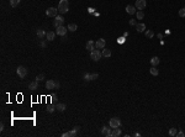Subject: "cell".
Returning a JSON list of instances; mask_svg holds the SVG:
<instances>
[{
  "label": "cell",
  "mask_w": 185,
  "mask_h": 137,
  "mask_svg": "<svg viewBox=\"0 0 185 137\" xmlns=\"http://www.w3.org/2000/svg\"><path fill=\"white\" fill-rule=\"evenodd\" d=\"M68 6H69V2H68V0H61L59 1V4H58V11L61 12V14H66L69 9H68Z\"/></svg>",
  "instance_id": "1"
},
{
  "label": "cell",
  "mask_w": 185,
  "mask_h": 137,
  "mask_svg": "<svg viewBox=\"0 0 185 137\" xmlns=\"http://www.w3.org/2000/svg\"><path fill=\"white\" fill-rule=\"evenodd\" d=\"M101 57H103V53L99 51V49H94V51H91L90 52V58L93 59V61H100L101 59Z\"/></svg>",
  "instance_id": "2"
},
{
  "label": "cell",
  "mask_w": 185,
  "mask_h": 137,
  "mask_svg": "<svg viewBox=\"0 0 185 137\" xmlns=\"http://www.w3.org/2000/svg\"><path fill=\"white\" fill-rule=\"evenodd\" d=\"M16 73H17V75L20 78H25L27 75V69L25 68L24 66H20V67H17V69H16Z\"/></svg>",
  "instance_id": "3"
},
{
  "label": "cell",
  "mask_w": 185,
  "mask_h": 137,
  "mask_svg": "<svg viewBox=\"0 0 185 137\" xmlns=\"http://www.w3.org/2000/svg\"><path fill=\"white\" fill-rule=\"evenodd\" d=\"M57 12H59L56 7H48L47 10H46V15L48 16V17H56L57 16Z\"/></svg>",
  "instance_id": "4"
},
{
  "label": "cell",
  "mask_w": 185,
  "mask_h": 137,
  "mask_svg": "<svg viewBox=\"0 0 185 137\" xmlns=\"http://www.w3.org/2000/svg\"><path fill=\"white\" fill-rule=\"evenodd\" d=\"M109 125H110L112 129H115V127H120V126H121V121H120L118 117H112V119H110Z\"/></svg>",
  "instance_id": "5"
},
{
  "label": "cell",
  "mask_w": 185,
  "mask_h": 137,
  "mask_svg": "<svg viewBox=\"0 0 185 137\" xmlns=\"http://www.w3.org/2000/svg\"><path fill=\"white\" fill-rule=\"evenodd\" d=\"M78 131H79V127L76 126V127H74L73 130H71V131H68V132L62 134V136H63V137H74V136H76Z\"/></svg>",
  "instance_id": "6"
},
{
  "label": "cell",
  "mask_w": 185,
  "mask_h": 137,
  "mask_svg": "<svg viewBox=\"0 0 185 137\" xmlns=\"http://www.w3.org/2000/svg\"><path fill=\"white\" fill-rule=\"evenodd\" d=\"M46 89H48V90L57 89V82H54V80H52V79L47 80V83H46Z\"/></svg>",
  "instance_id": "7"
},
{
  "label": "cell",
  "mask_w": 185,
  "mask_h": 137,
  "mask_svg": "<svg viewBox=\"0 0 185 137\" xmlns=\"http://www.w3.org/2000/svg\"><path fill=\"white\" fill-rule=\"evenodd\" d=\"M63 24H64V17H63V16H56L53 25H54L56 27H59V26H63Z\"/></svg>",
  "instance_id": "8"
},
{
  "label": "cell",
  "mask_w": 185,
  "mask_h": 137,
  "mask_svg": "<svg viewBox=\"0 0 185 137\" xmlns=\"http://www.w3.org/2000/svg\"><path fill=\"white\" fill-rule=\"evenodd\" d=\"M95 48L96 49H104L105 48V40L104 38H99L95 42Z\"/></svg>",
  "instance_id": "9"
},
{
  "label": "cell",
  "mask_w": 185,
  "mask_h": 137,
  "mask_svg": "<svg viewBox=\"0 0 185 137\" xmlns=\"http://www.w3.org/2000/svg\"><path fill=\"white\" fill-rule=\"evenodd\" d=\"M146 5H147L146 0H136V9L143 10V9H146Z\"/></svg>",
  "instance_id": "10"
},
{
  "label": "cell",
  "mask_w": 185,
  "mask_h": 137,
  "mask_svg": "<svg viewBox=\"0 0 185 137\" xmlns=\"http://www.w3.org/2000/svg\"><path fill=\"white\" fill-rule=\"evenodd\" d=\"M85 48H86L88 51H90V52H91V51H94V49H96V48H95V42H94V41H91V40H90V41H88V42H86Z\"/></svg>",
  "instance_id": "11"
},
{
  "label": "cell",
  "mask_w": 185,
  "mask_h": 137,
  "mask_svg": "<svg viewBox=\"0 0 185 137\" xmlns=\"http://www.w3.org/2000/svg\"><path fill=\"white\" fill-rule=\"evenodd\" d=\"M111 127L110 125H109V127L108 126H104L103 127V130H101V134L104 135V136H111Z\"/></svg>",
  "instance_id": "12"
},
{
  "label": "cell",
  "mask_w": 185,
  "mask_h": 137,
  "mask_svg": "<svg viewBox=\"0 0 185 137\" xmlns=\"http://www.w3.org/2000/svg\"><path fill=\"white\" fill-rule=\"evenodd\" d=\"M56 34L58 35V36H64V35L67 34V29H66L64 26H59V27H57Z\"/></svg>",
  "instance_id": "13"
},
{
  "label": "cell",
  "mask_w": 185,
  "mask_h": 137,
  "mask_svg": "<svg viewBox=\"0 0 185 137\" xmlns=\"http://www.w3.org/2000/svg\"><path fill=\"white\" fill-rule=\"evenodd\" d=\"M126 12H127V14H130V15H133V14H136V6L127 5V6H126Z\"/></svg>",
  "instance_id": "14"
},
{
  "label": "cell",
  "mask_w": 185,
  "mask_h": 137,
  "mask_svg": "<svg viewBox=\"0 0 185 137\" xmlns=\"http://www.w3.org/2000/svg\"><path fill=\"white\" fill-rule=\"evenodd\" d=\"M136 30H137V32H143V31H146V25L145 24H136Z\"/></svg>",
  "instance_id": "15"
},
{
  "label": "cell",
  "mask_w": 185,
  "mask_h": 137,
  "mask_svg": "<svg viewBox=\"0 0 185 137\" xmlns=\"http://www.w3.org/2000/svg\"><path fill=\"white\" fill-rule=\"evenodd\" d=\"M29 89H30V90H36V89H38V82H37V80L31 82V83L29 84Z\"/></svg>",
  "instance_id": "16"
},
{
  "label": "cell",
  "mask_w": 185,
  "mask_h": 137,
  "mask_svg": "<svg viewBox=\"0 0 185 137\" xmlns=\"http://www.w3.org/2000/svg\"><path fill=\"white\" fill-rule=\"evenodd\" d=\"M56 109H57V111H59V112H63V111H64V110L67 109V106H66V104L59 103V104H57Z\"/></svg>",
  "instance_id": "17"
},
{
  "label": "cell",
  "mask_w": 185,
  "mask_h": 137,
  "mask_svg": "<svg viewBox=\"0 0 185 137\" xmlns=\"http://www.w3.org/2000/svg\"><path fill=\"white\" fill-rule=\"evenodd\" d=\"M46 37H47V41H53V40H54V37H56V32L49 31V32H47V34H46Z\"/></svg>",
  "instance_id": "18"
},
{
  "label": "cell",
  "mask_w": 185,
  "mask_h": 137,
  "mask_svg": "<svg viewBox=\"0 0 185 137\" xmlns=\"http://www.w3.org/2000/svg\"><path fill=\"white\" fill-rule=\"evenodd\" d=\"M120 135H121V129L120 127H115L113 131L111 132V136H113V137H118Z\"/></svg>",
  "instance_id": "19"
},
{
  "label": "cell",
  "mask_w": 185,
  "mask_h": 137,
  "mask_svg": "<svg viewBox=\"0 0 185 137\" xmlns=\"http://www.w3.org/2000/svg\"><path fill=\"white\" fill-rule=\"evenodd\" d=\"M159 62H160V61H159V58H158V57H153V58L150 59V63H152V66H153V67H157V66L159 64Z\"/></svg>",
  "instance_id": "20"
},
{
  "label": "cell",
  "mask_w": 185,
  "mask_h": 137,
  "mask_svg": "<svg viewBox=\"0 0 185 137\" xmlns=\"http://www.w3.org/2000/svg\"><path fill=\"white\" fill-rule=\"evenodd\" d=\"M68 30L72 31V32L76 31V30H78V25H76V24H69V25H68Z\"/></svg>",
  "instance_id": "21"
},
{
  "label": "cell",
  "mask_w": 185,
  "mask_h": 137,
  "mask_svg": "<svg viewBox=\"0 0 185 137\" xmlns=\"http://www.w3.org/2000/svg\"><path fill=\"white\" fill-rule=\"evenodd\" d=\"M101 53H103V56H104V57H106V58H109V57L111 56V51H110V49H108V48H106V49L104 48Z\"/></svg>",
  "instance_id": "22"
},
{
  "label": "cell",
  "mask_w": 185,
  "mask_h": 137,
  "mask_svg": "<svg viewBox=\"0 0 185 137\" xmlns=\"http://www.w3.org/2000/svg\"><path fill=\"white\" fill-rule=\"evenodd\" d=\"M36 34H37V36H38L39 38H43V37L46 36V32H44L42 29H38V30L36 31Z\"/></svg>",
  "instance_id": "23"
},
{
  "label": "cell",
  "mask_w": 185,
  "mask_h": 137,
  "mask_svg": "<svg viewBox=\"0 0 185 137\" xmlns=\"http://www.w3.org/2000/svg\"><path fill=\"white\" fill-rule=\"evenodd\" d=\"M136 17H137L138 20H142V19L145 17V12H143L142 10H140V11H137V12H136Z\"/></svg>",
  "instance_id": "24"
},
{
  "label": "cell",
  "mask_w": 185,
  "mask_h": 137,
  "mask_svg": "<svg viewBox=\"0 0 185 137\" xmlns=\"http://www.w3.org/2000/svg\"><path fill=\"white\" fill-rule=\"evenodd\" d=\"M177 134H178V130L175 127H173V129L169 130V136H177Z\"/></svg>",
  "instance_id": "25"
},
{
  "label": "cell",
  "mask_w": 185,
  "mask_h": 137,
  "mask_svg": "<svg viewBox=\"0 0 185 137\" xmlns=\"http://www.w3.org/2000/svg\"><path fill=\"white\" fill-rule=\"evenodd\" d=\"M150 74L154 75V77H157V75L159 74V72H158V69L155 68V67H152V68H150Z\"/></svg>",
  "instance_id": "26"
},
{
  "label": "cell",
  "mask_w": 185,
  "mask_h": 137,
  "mask_svg": "<svg viewBox=\"0 0 185 137\" xmlns=\"http://www.w3.org/2000/svg\"><path fill=\"white\" fill-rule=\"evenodd\" d=\"M153 36H154V32L152 30H146V37L147 38H152Z\"/></svg>",
  "instance_id": "27"
},
{
  "label": "cell",
  "mask_w": 185,
  "mask_h": 137,
  "mask_svg": "<svg viewBox=\"0 0 185 137\" xmlns=\"http://www.w3.org/2000/svg\"><path fill=\"white\" fill-rule=\"evenodd\" d=\"M20 1H21V0H10V5H11L12 7H15V6H17V5L20 4Z\"/></svg>",
  "instance_id": "28"
},
{
  "label": "cell",
  "mask_w": 185,
  "mask_h": 137,
  "mask_svg": "<svg viewBox=\"0 0 185 137\" xmlns=\"http://www.w3.org/2000/svg\"><path fill=\"white\" fill-rule=\"evenodd\" d=\"M43 79H44V74H43V73L38 74V75L36 77V80H37V82H42Z\"/></svg>",
  "instance_id": "29"
},
{
  "label": "cell",
  "mask_w": 185,
  "mask_h": 137,
  "mask_svg": "<svg viewBox=\"0 0 185 137\" xmlns=\"http://www.w3.org/2000/svg\"><path fill=\"white\" fill-rule=\"evenodd\" d=\"M46 110H47V112H49V114H52V112H53V111H54V110H56V107H53V106H52V105H48V106H47V109H46Z\"/></svg>",
  "instance_id": "30"
},
{
  "label": "cell",
  "mask_w": 185,
  "mask_h": 137,
  "mask_svg": "<svg viewBox=\"0 0 185 137\" xmlns=\"http://www.w3.org/2000/svg\"><path fill=\"white\" fill-rule=\"evenodd\" d=\"M84 79H85L86 82L91 80V74H90V73H85V74H84Z\"/></svg>",
  "instance_id": "31"
},
{
  "label": "cell",
  "mask_w": 185,
  "mask_h": 137,
  "mask_svg": "<svg viewBox=\"0 0 185 137\" xmlns=\"http://www.w3.org/2000/svg\"><path fill=\"white\" fill-rule=\"evenodd\" d=\"M179 16H180V17H185V7H183V9L179 10Z\"/></svg>",
  "instance_id": "32"
},
{
  "label": "cell",
  "mask_w": 185,
  "mask_h": 137,
  "mask_svg": "<svg viewBox=\"0 0 185 137\" xmlns=\"http://www.w3.org/2000/svg\"><path fill=\"white\" fill-rule=\"evenodd\" d=\"M98 77H99V74H98V73H91V80L98 79Z\"/></svg>",
  "instance_id": "33"
},
{
  "label": "cell",
  "mask_w": 185,
  "mask_h": 137,
  "mask_svg": "<svg viewBox=\"0 0 185 137\" xmlns=\"http://www.w3.org/2000/svg\"><path fill=\"white\" fill-rule=\"evenodd\" d=\"M128 24H130V25H131V26H136V21H135V20H133V19H131V20H130V21H128Z\"/></svg>",
  "instance_id": "34"
},
{
  "label": "cell",
  "mask_w": 185,
  "mask_h": 137,
  "mask_svg": "<svg viewBox=\"0 0 185 137\" xmlns=\"http://www.w3.org/2000/svg\"><path fill=\"white\" fill-rule=\"evenodd\" d=\"M177 136H178V137H184L185 134L183 132V131H180V132H178V134H177Z\"/></svg>",
  "instance_id": "35"
},
{
  "label": "cell",
  "mask_w": 185,
  "mask_h": 137,
  "mask_svg": "<svg viewBox=\"0 0 185 137\" xmlns=\"http://www.w3.org/2000/svg\"><path fill=\"white\" fill-rule=\"evenodd\" d=\"M125 42V37H120L118 38V43H123Z\"/></svg>",
  "instance_id": "36"
},
{
  "label": "cell",
  "mask_w": 185,
  "mask_h": 137,
  "mask_svg": "<svg viewBox=\"0 0 185 137\" xmlns=\"http://www.w3.org/2000/svg\"><path fill=\"white\" fill-rule=\"evenodd\" d=\"M41 47H42V48H44V47H46V42H44V41H42V42H41Z\"/></svg>",
  "instance_id": "37"
},
{
  "label": "cell",
  "mask_w": 185,
  "mask_h": 137,
  "mask_svg": "<svg viewBox=\"0 0 185 137\" xmlns=\"http://www.w3.org/2000/svg\"><path fill=\"white\" fill-rule=\"evenodd\" d=\"M4 129H5L4 124H0V131H4Z\"/></svg>",
  "instance_id": "38"
},
{
  "label": "cell",
  "mask_w": 185,
  "mask_h": 137,
  "mask_svg": "<svg viewBox=\"0 0 185 137\" xmlns=\"http://www.w3.org/2000/svg\"><path fill=\"white\" fill-rule=\"evenodd\" d=\"M158 38H163V35H162V34H158Z\"/></svg>",
  "instance_id": "39"
}]
</instances>
